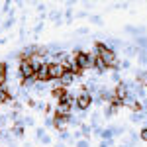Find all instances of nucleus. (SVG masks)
Segmentation results:
<instances>
[{"instance_id": "obj_1", "label": "nucleus", "mask_w": 147, "mask_h": 147, "mask_svg": "<svg viewBox=\"0 0 147 147\" xmlns=\"http://www.w3.org/2000/svg\"><path fill=\"white\" fill-rule=\"evenodd\" d=\"M92 53L100 59L102 65H104L106 69H112V71H118V69H120V61H118V57H116L114 47L106 45V43H102V41H96Z\"/></svg>"}, {"instance_id": "obj_2", "label": "nucleus", "mask_w": 147, "mask_h": 147, "mask_svg": "<svg viewBox=\"0 0 147 147\" xmlns=\"http://www.w3.org/2000/svg\"><path fill=\"white\" fill-rule=\"evenodd\" d=\"M18 73H20V82L26 79H35V71L32 67V63H30V59H24L20 61V65H18Z\"/></svg>"}, {"instance_id": "obj_3", "label": "nucleus", "mask_w": 147, "mask_h": 147, "mask_svg": "<svg viewBox=\"0 0 147 147\" xmlns=\"http://www.w3.org/2000/svg\"><path fill=\"white\" fill-rule=\"evenodd\" d=\"M47 73H49V79H51V80H59L67 71H65V67H63L61 63L49 61V63H47Z\"/></svg>"}, {"instance_id": "obj_4", "label": "nucleus", "mask_w": 147, "mask_h": 147, "mask_svg": "<svg viewBox=\"0 0 147 147\" xmlns=\"http://www.w3.org/2000/svg\"><path fill=\"white\" fill-rule=\"evenodd\" d=\"M92 104V96L88 92H84V94H80L75 98V110H79V112H86L88 108H90Z\"/></svg>"}, {"instance_id": "obj_5", "label": "nucleus", "mask_w": 147, "mask_h": 147, "mask_svg": "<svg viewBox=\"0 0 147 147\" xmlns=\"http://www.w3.org/2000/svg\"><path fill=\"white\" fill-rule=\"evenodd\" d=\"M114 98H118V100L124 104V100L129 96V82H124V80H120L118 84H116V90L112 92Z\"/></svg>"}, {"instance_id": "obj_6", "label": "nucleus", "mask_w": 147, "mask_h": 147, "mask_svg": "<svg viewBox=\"0 0 147 147\" xmlns=\"http://www.w3.org/2000/svg\"><path fill=\"white\" fill-rule=\"evenodd\" d=\"M69 124H71V116H67V114H55L53 116V127L59 131H63Z\"/></svg>"}, {"instance_id": "obj_7", "label": "nucleus", "mask_w": 147, "mask_h": 147, "mask_svg": "<svg viewBox=\"0 0 147 147\" xmlns=\"http://www.w3.org/2000/svg\"><path fill=\"white\" fill-rule=\"evenodd\" d=\"M75 80H77V77H75L71 71H67V73H65V75L59 79V86H63V88H69V86H71Z\"/></svg>"}, {"instance_id": "obj_8", "label": "nucleus", "mask_w": 147, "mask_h": 147, "mask_svg": "<svg viewBox=\"0 0 147 147\" xmlns=\"http://www.w3.org/2000/svg\"><path fill=\"white\" fill-rule=\"evenodd\" d=\"M35 80H37V82H43V84H45V82H51L49 73H47V63L39 69V71H35Z\"/></svg>"}, {"instance_id": "obj_9", "label": "nucleus", "mask_w": 147, "mask_h": 147, "mask_svg": "<svg viewBox=\"0 0 147 147\" xmlns=\"http://www.w3.org/2000/svg\"><path fill=\"white\" fill-rule=\"evenodd\" d=\"M6 102H12V96L8 92V86L0 88V104H6Z\"/></svg>"}, {"instance_id": "obj_10", "label": "nucleus", "mask_w": 147, "mask_h": 147, "mask_svg": "<svg viewBox=\"0 0 147 147\" xmlns=\"http://www.w3.org/2000/svg\"><path fill=\"white\" fill-rule=\"evenodd\" d=\"M37 137H39V141H41L43 145H49V143H51V137L47 136V134L43 131V129H41V127L37 129Z\"/></svg>"}, {"instance_id": "obj_11", "label": "nucleus", "mask_w": 147, "mask_h": 147, "mask_svg": "<svg viewBox=\"0 0 147 147\" xmlns=\"http://www.w3.org/2000/svg\"><path fill=\"white\" fill-rule=\"evenodd\" d=\"M10 134H12V136H18V137H24V125H22V122H20V124H14V127H12Z\"/></svg>"}, {"instance_id": "obj_12", "label": "nucleus", "mask_w": 147, "mask_h": 147, "mask_svg": "<svg viewBox=\"0 0 147 147\" xmlns=\"http://www.w3.org/2000/svg\"><path fill=\"white\" fill-rule=\"evenodd\" d=\"M137 59H139L141 65H147V53L145 51H139V53H137Z\"/></svg>"}, {"instance_id": "obj_13", "label": "nucleus", "mask_w": 147, "mask_h": 147, "mask_svg": "<svg viewBox=\"0 0 147 147\" xmlns=\"http://www.w3.org/2000/svg\"><path fill=\"white\" fill-rule=\"evenodd\" d=\"M69 137H71V134H69L67 129H63V131H59V139H61V141H67Z\"/></svg>"}, {"instance_id": "obj_14", "label": "nucleus", "mask_w": 147, "mask_h": 147, "mask_svg": "<svg viewBox=\"0 0 147 147\" xmlns=\"http://www.w3.org/2000/svg\"><path fill=\"white\" fill-rule=\"evenodd\" d=\"M77 147H90V143H88V139H84V137H82V139L77 141Z\"/></svg>"}, {"instance_id": "obj_15", "label": "nucleus", "mask_w": 147, "mask_h": 147, "mask_svg": "<svg viewBox=\"0 0 147 147\" xmlns=\"http://www.w3.org/2000/svg\"><path fill=\"white\" fill-rule=\"evenodd\" d=\"M137 53H139L137 47H127V49H125V55H137Z\"/></svg>"}, {"instance_id": "obj_16", "label": "nucleus", "mask_w": 147, "mask_h": 147, "mask_svg": "<svg viewBox=\"0 0 147 147\" xmlns=\"http://www.w3.org/2000/svg\"><path fill=\"white\" fill-rule=\"evenodd\" d=\"M139 137H141V141H147V127H143V129L139 131Z\"/></svg>"}, {"instance_id": "obj_17", "label": "nucleus", "mask_w": 147, "mask_h": 147, "mask_svg": "<svg viewBox=\"0 0 147 147\" xmlns=\"http://www.w3.org/2000/svg\"><path fill=\"white\" fill-rule=\"evenodd\" d=\"M90 20H92V22H94V24H102V20H100V18H98V16H90Z\"/></svg>"}, {"instance_id": "obj_18", "label": "nucleus", "mask_w": 147, "mask_h": 147, "mask_svg": "<svg viewBox=\"0 0 147 147\" xmlns=\"http://www.w3.org/2000/svg\"><path fill=\"white\" fill-rule=\"evenodd\" d=\"M12 24H14V20H12V18H10V20H6V22H4V28H10Z\"/></svg>"}, {"instance_id": "obj_19", "label": "nucleus", "mask_w": 147, "mask_h": 147, "mask_svg": "<svg viewBox=\"0 0 147 147\" xmlns=\"http://www.w3.org/2000/svg\"><path fill=\"white\" fill-rule=\"evenodd\" d=\"M0 137H2V129H0Z\"/></svg>"}, {"instance_id": "obj_20", "label": "nucleus", "mask_w": 147, "mask_h": 147, "mask_svg": "<svg viewBox=\"0 0 147 147\" xmlns=\"http://www.w3.org/2000/svg\"><path fill=\"white\" fill-rule=\"evenodd\" d=\"M57 147H65V145H57Z\"/></svg>"}]
</instances>
